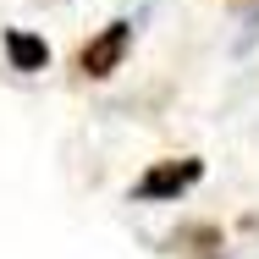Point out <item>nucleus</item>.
I'll return each instance as SVG.
<instances>
[{"mask_svg":"<svg viewBox=\"0 0 259 259\" xmlns=\"http://www.w3.org/2000/svg\"><path fill=\"white\" fill-rule=\"evenodd\" d=\"M204 177V160H155L138 182H133V199L138 204H149V199H177V193H188L193 182Z\"/></svg>","mask_w":259,"mask_h":259,"instance_id":"1","label":"nucleus"},{"mask_svg":"<svg viewBox=\"0 0 259 259\" xmlns=\"http://www.w3.org/2000/svg\"><path fill=\"white\" fill-rule=\"evenodd\" d=\"M127 39H133V28H127V22H110L105 33H94V39L83 45L77 72H83V77H110V72L121 66V55H127Z\"/></svg>","mask_w":259,"mask_h":259,"instance_id":"2","label":"nucleus"},{"mask_svg":"<svg viewBox=\"0 0 259 259\" xmlns=\"http://www.w3.org/2000/svg\"><path fill=\"white\" fill-rule=\"evenodd\" d=\"M6 55L17 72H45L50 66V45L39 33H22V28H6Z\"/></svg>","mask_w":259,"mask_h":259,"instance_id":"3","label":"nucleus"}]
</instances>
